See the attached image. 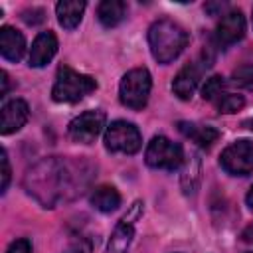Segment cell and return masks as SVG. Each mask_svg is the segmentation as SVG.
Wrapping results in <instances>:
<instances>
[{
    "instance_id": "d6986e66",
    "label": "cell",
    "mask_w": 253,
    "mask_h": 253,
    "mask_svg": "<svg viewBox=\"0 0 253 253\" xmlns=\"http://www.w3.org/2000/svg\"><path fill=\"white\" fill-rule=\"evenodd\" d=\"M223 89H225V81L221 75H211L210 79H206L204 87H202V97L206 101H217L221 95H223Z\"/></svg>"
},
{
    "instance_id": "2e32d148",
    "label": "cell",
    "mask_w": 253,
    "mask_h": 253,
    "mask_svg": "<svg viewBox=\"0 0 253 253\" xmlns=\"http://www.w3.org/2000/svg\"><path fill=\"white\" fill-rule=\"evenodd\" d=\"M85 12V2L83 0H61L55 6V14H57V22L65 28V30H73Z\"/></svg>"
},
{
    "instance_id": "52a82bcc",
    "label": "cell",
    "mask_w": 253,
    "mask_h": 253,
    "mask_svg": "<svg viewBox=\"0 0 253 253\" xmlns=\"http://www.w3.org/2000/svg\"><path fill=\"white\" fill-rule=\"evenodd\" d=\"M142 211H144V204L140 200L130 206V210L121 217V221L113 229L105 253H126L128 251L132 237H134V225L142 217Z\"/></svg>"
},
{
    "instance_id": "5bb4252c",
    "label": "cell",
    "mask_w": 253,
    "mask_h": 253,
    "mask_svg": "<svg viewBox=\"0 0 253 253\" xmlns=\"http://www.w3.org/2000/svg\"><path fill=\"white\" fill-rule=\"evenodd\" d=\"M0 51L2 57L8 61H20L26 51V40L22 32H18L12 26H2L0 28Z\"/></svg>"
},
{
    "instance_id": "3957f363",
    "label": "cell",
    "mask_w": 253,
    "mask_h": 253,
    "mask_svg": "<svg viewBox=\"0 0 253 253\" xmlns=\"http://www.w3.org/2000/svg\"><path fill=\"white\" fill-rule=\"evenodd\" d=\"M97 89V81L91 75L79 73L67 65L57 69V77L51 89V99L55 103H77Z\"/></svg>"
},
{
    "instance_id": "484cf974",
    "label": "cell",
    "mask_w": 253,
    "mask_h": 253,
    "mask_svg": "<svg viewBox=\"0 0 253 253\" xmlns=\"http://www.w3.org/2000/svg\"><path fill=\"white\" fill-rule=\"evenodd\" d=\"M223 8H225V4H219V2H217V4H206V6H204V10L210 12L211 16H219ZM221 16H223V14H221Z\"/></svg>"
},
{
    "instance_id": "cb8c5ba5",
    "label": "cell",
    "mask_w": 253,
    "mask_h": 253,
    "mask_svg": "<svg viewBox=\"0 0 253 253\" xmlns=\"http://www.w3.org/2000/svg\"><path fill=\"white\" fill-rule=\"evenodd\" d=\"M6 253H32V245L28 239H16L10 243Z\"/></svg>"
},
{
    "instance_id": "4fadbf2b",
    "label": "cell",
    "mask_w": 253,
    "mask_h": 253,
    "mask_svg": "<svg viewBox=\"0 0 253 253\" xmlns=\"http://www.w3.org/2000/svg\"><path fill=\"white\" fill-rule=\"evenodd\" d=\"M30 117V109L26 105V101L22 99H14L10 103H6L2 107V123H0V132L2 134H12L18 132L26 121Z\"/></svg>"
},
{
    "instance_id": "7c38bea8",
    "label": "cell",
    "mask_w": 253,
    "mask_h": 253,
    "mask_svg": "<svg viewBox=\"0 0 253 253\" xmlns=\"http://www.w3.org/2000/svg\"><path fill=\"white\" fill-rule=\"evenodd\" d=\"M57 53V38L53 32H40L32 43L30 49V65L32 67H43L47 65L53 55Z\"/></svg>"
},
{
    "instance_id": "277c9868",
    "label": "cell",
    "mask_w": 253,
    "mask_h": 253,
    "mask_svg": "<svg viewBox=\"0 0 253 253\" xmlns=\"http://www.w3.org/2000/svg\"><path fill=\"white\" fill-rule=\"evenodd\" d=\"M152 79L146 67H134L126 71L119 83V99L125 107L138 111L148 103Z\"/></svg>"
},
{
    "instance_id": "9a60e30c",
    "label": "cell",
    "mask_w": 253,
    "mask_h": 253,
    "mask_svg": "<svg viewBox=\"0 0 253 253\" xmlns=\"http://www.w3.org/2000/svg\"><path fill=\"white\" fill-rule=\"evenodd\" d=\"M178 130L192 138L196 144H200L202 148H210L217 138H219V130L208 125H196V123H188V121H180L178 123Z\"/></svg>"
},
{
    "instance_id": "4316f807",
    "label": "cell",
    "mask_w": 253,
    "mask_h": 253,
    "mask_svg": "<svg viewBox=\"0 0 253 253\" xmlns=\"http://www.w3.org/2000/svg\"><path fill=\"white\" fill-rule=\"evenodd\" d=\"M0 77H2V79H0V81H2L0 97H6V93H8V85H10V83H8V73H6V71H2V73H0Z\"/></svg>"
},
{
    "instance_id": "30bf717a",
    "label": "cell",
    "mask_w": 253,
    "mask_h": 253,
    "mask_svg": "<svg viewBox=\"0 0 253 253\" xmlns=\"http://www.w3.org/2000/svg\"><path fill=\"white\" fill-rule=\"evenodd\" d=\"M245 36V18L241 10H229L221 16L215 28V40L219 45H231Z\"/></svg>"
},
{
    "instance_id": "d4e9b609",
    "label": "cell",
    "mask_w": 253,
    "mask_h": 253,
    "mask_svg": "<svg viewBox=\"0 0 253 253\" xmlns=\"http://www.w3.org/2000/svg\"><path fill=\"white\" fill-rule=\"evenodd\" d=\"M65 253H91V245H89L85 239H79V241L71 243Z\"/></svg>"
},
{
    "instance_id": "e0dca14e",
    "label": "cell",
    "mask_w": 253,
    "mask_h": 253,
    "mask_svg": "<svg viewBox=\"0 0 253 253\" xmlns=\"http://www.w3.org/2000/svg\"><path fill=\"white\" fill-rule=\"evenodd\" d=\"M126 16V4L121 0H103L97 8V18L105 28L119 26Z\"/></svg>"
},
{
    "instance_id": "4dcf8cb0",
    "label": "cell",
    "mask_w": 253,
    "mask_h": 253,
    "mask_svg": "<svg viewBox=\"0 0 253 253\" xmlns=\"http://www.w3.org/2000/svg\"><path fill=\"white\" fill-rule=\"evenodd\" d=\"M249 253H253V251H249Z\"/></svg>"
},
{
    "instance_id": "6da1fadb",
    "label": "cell",
    "mask_w": 253,
    "mask_h": 253,
    "mask_svg": "<svg viewBox=\"0 0 253 253\" xmlns=\"http://www.w3.org/2000/svg\"><path fill=\"white\" fill-rule=\"evenodd\" d=\"M69 164L57 156H51L40 160L32 170H28L26 188L42 206L53 208L69 190Z\"/></svg>"
},
{
    "instance_id": "f1b7e54d",
    "label": "cell",
    "mask_w": 253,
    "mask_h": 253,
    "mask_svg": "<svg viewBox=\"0 0 253 253\" xmlns=\"http://www.w3.org/2000/svg\"><path fill=\"white\" fill-rule=\"evenodd\" d=\"M245 202H247V206L253 208V186L249 188V192H247V196H245Z\"/></svg>"
},
{
    "instance_id": "ac0fdd59",
    "label": "cell",
    "mask_w": 253,
    "mask_h": 253,
    "mask_svg": "<svg viewBox=\"0 0 253 253\" xmlns=\"http://www.w3.org/2000/svg\"><path fill=\"white\" fill-rule=\"evenodd\" d=\"M91 204H93L95 210H99L103 213H109V211H115L121 206V194L113 186H97L91 194Z\"/></svg>"
},
{
    "instance_id": "7a4b0ae2",
    "label": "cell",
    "mask_w": 253,
    "mask_h": 253,
    "mask_svg": "<svg viewBox=\"0 0 253 253\" xmlns=\"http://www.w3.org/2000/svg\"><path fill=\"white\" fill-rule=\"evenodd\" d=\"M188 42H190L188 32L170 18H160L148 28L150 53L162 65L174 61L186 49Z\"/></svg>"
},
{
    "instance_id": "44dd1931",
    "label": "cell",
    "mask_w": 253,
    "mask_h": 253,
    "mask_svg": "<svg viewBox=\"0 0 253 253\" xmlns=\"http://www.w3.org/2000/svg\"><path fill=\"white\" fill-rule=\"evenodd\" d=\"M231 79H233V83L239 85V87H253V63L239 65V67L231 73Z\"/></svg>"
},
{
    "instance_id": "f546056e",
    "label": "cell",
    "mask_w": 253,
    "mask_h": 253,
    "mask_svg": "<svg viewBox=\"0 0 253 253\" xmlns=\"http://www.w3.org/2000/svg\"><path fill=\"white\" fill-rule=\"evenodd\" d=\"M243 125H245V126H247V128H251V130H253V119H251V121H245V123H243Z\"/></svg>"
},
{
    "instance_id": "ffe728a7",
    "label": "cell",
    "mask_w": 253,
    "mask_h": 253,
    "mask_svg": "<svg viewBox=\"0 0 253 253\" xmlns=\"http://www.w3.org/2000/svg\"><path fill=\"white\" fill-rule=\"evenodd\" d=\"M215 105H217V111H219V113H237V111L245 105V101H243L241 95L223 93V95L215 101Z\"/></svg>"
},
{
    "instance_id": "7402d4cb",
    "label": "cell",
    "mask_w": 253,
    "mask_h": 253,
    "mask_svg": "<svg viewBox=\"0 0 253 253\" xmlns=\"http://www.w3.org/2000/svg\"><path fill=\"white\" fill-rule=\"evenodd\" d=\"M0 164H2V192H6L8 184H10V174H12V168H10V160H8V152L2 148L0 152Z\"/></svg>"
},
{
    "instance_id": "8fae6325",
    "label": "cell",
    "mask_w": 253,
    "mask_h": 253,
    "mask_svg": "<svg viewBox=\"0 0 253 253\" xmlns=\"http://www.w3.org/2000/svg\"><path fill=\"white\" fill-rule=\"evenodd\" d=\"M202 69H204V65H198L194 61V63L184 65L178 71V75L172 81V91L178 99H182V101L192 99V95H194V91H196V87L202 79Z\"/></svg>"
},
{
    "instance_id": "5b68a950",
    "label": "cell",
    "mask_w": 253,
    "mask_h": 253,
    "mask_svg": "<svg viewBox=\"0 0 253 253\" xmlns=\"http://www.w3.org/2000/svg\"><path fill=\"white\" fill-rule=\"evenodd\" d=\"M105 148L115 154H134L142 146L140 130L134 123L128 121H113L105 130Z\"/></svg>"
},
{
    "instance_id": "603a6c76",
    "label": "cell",
    "mask_w": 253,
    "mask_h": 253,
    "mask_svg": "<svg viewBox=\"0 0 253 253\" xmlns=\"http://www.w3.org/2000/svg\"><path fill=\"white\" fill-rule=\"evenodd\" d=\"M22 18H24V22L26 24H40V22H43V10H40V8H32V10H26L24 14H22Z\"/></svg>"
},
{
    "instance_id": "ba28073f",
    "label": "cell",
    "mask_w": 253,
    "mask_h": 253,
    "mask_svg": "<svg viewBox=\"0 0 253 253\" xmlns=\"http://www.w3.org/2000/svg\"><path fill=\"white\" fill-rule=\"evenodd\" d=\"M221 168L231 176H247L253 172V142L235 140L221 152Z\"/></svg>"
},
{
    "instance_id": "9c48e42d",
    "label": "cell",
    "mask_w": 253,
    "mask_h": 253,
    "mask_svg": "<svg viewBox=\"0 0 253 253\" xmlns=\"http://www.w3.org/2000/svg\"><path fill=\"white\" fill-rule=\"evenodd\" d=\"M105 121H107V115L99 109L95 111H85L81 115H77L69 126H67V134L71 140L75 142H81V144H91L103 130L105 126Z\"/></svg>"
},
{
    "instance_id": "83f0119b",
    "label": "cell",
    "mask_w": 253,
    "mask_h": 253,
    "mask_svg": "<svg viewBox=\"0 0 253 253\" xmlns=\"http://www.w3.org/2000/svg\"><path fill=\"white\" fill-rule=\"evenodd\" d=\"M241 239H243V241H247V243H253V223H251V225H247V227L243 229Z\"/></svg>"
},
{
    "instance_id": "8992f818",
    "label": "cell",
    "mask_w": 253,
    "mask_h": 253,
    "mask_svg": "<svg viewBox=\"0 0 253 253\" xmlns=\"http://www.w3.org/2000/svg\"><path fill=\"white\" fill-rule=\"evenodd\" d=\"M146 164L150 168L158 170H176L184 162V150L178 142H172L170 138L158 134L154 136L146 146Z\"/></svg>"
}]
</instances>
